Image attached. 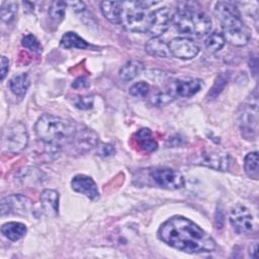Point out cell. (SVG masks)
I'll return each mask as SVG.
<instances>
[{"label": "cell", "mask_w": 259, "mask_h": 259, "mask_svg": "<svg viewBox=\"0 0 259 259\" xmlns=\"http://www.w3.org/2000/svg\"><path fill=\"white\" fill-rule=\"evenodd\" d=\"M230 223L234 231L238 234H246L253 228V219L249 209L244 205L238 204L232 208Z\"/></svg>", "instance_id": "5bb4252c"}, {"label": "cell", "mask_w": 259, "mask_h": 259, "mask_svg": "<svg viewBox=\"0 0 259 259\" xmlns=\"http://www.w3.org/2000/svg\"><path fill=\"white\" fill-rule=\"evenodd\" d=\"M248 254L251 258H257V243L256 242H254L253 244L250 245Z\"/></svg>", "instance_id": "f35d334b"}, {"label": "cell", "mask_w": 259, "mask_h": 259, "mask_svg": "<svg viewBox=\"0 0 259 259\" xmlns=\"http://www.w3.org/2000/svg\"><path fill=\"white\" fill-rule=\"evenodd\" d=\"M203 87L200 79L178 78L171 79L166 84V90L174 97H191L198 93Z\"/></svg>", "instance_id": "9c48e42d"}, {"label": "cell", "mask_w": 259, "mask_h": 259, "mask_svg": "<svg viewBox=\"0 0 259 259\" xmlns=\"http://www.w3.org/2000/svg\"><path fill=\"white\" fill-rule=\"evenodd\" d=\"M175 98L166 90H155L150 95V102L156 106H163L171 103Z\"/></svg>", "instance_id": "83f0119b"}, {"label": "cell", "mask_w": 259, "mask_h": 259, "mask_svg": "<svg viewBox=\"0 0 259 259\" xmlns=\"http://www.w3.org/2000/svg\"><path fill=\"white\" fill-rule=\"evenodd\" d=\"M158 238L168 246L185 253H208L215 241L199 226L187 218L174 215L165 221L158 230Z\"/></svg>", "instance_id": "6da1fadb"}, {"label": "cell", "mask_w": 259, "mask_h": 259, "mask_svg": "<svg viewBox=\"0 0 259 259\" xmlns=\"http://www.w3.org/2000/svg\"><path fill=\"white\" fill-rule=\"evenodd\" d=\"M17 3L15 1H4L1 4L0 16L2 21L10 22L14 19L17 12Z\"/></svg>", "instance_id": "f1b7e54d"}, {"label": "cell", "mask_w": 259, "mask_h": 259, "mask_svg": "<svg viewBox=\"0 0 259 259\" xmlns=\"http://www.w3.org/2000/svg\"><path fill=\"white\" fill-rule=\"evenodd\" d=\"M193 164L205 166L218 171H227L230 168L231 159L227 153L220 151L205 150L196 155Z\"/></svg>", "instance_id": "30bf717a"}, {"label": "cell", "mask_w": 259, "mask_h": 259, "mask_svg": "<svg viewBox=\"0 0 259 259\" xmlns=\"http://www.w3.org/2000/svg\"><path fill=\"white\" fill-rule=\"evenodd\" d=\"M28 143V134L22 122H14L2 131L1 150L3 153L17 154L25 149Z\"/></svg>", "instance_id": "8992f818"}, {"label": "cell", "mask_w": 259, "mask_h": 259, "mask_svg": "<svg viewBox=\"0 0 259 259\" xmlns=\"http://www.w3.org/2000/svg\"><path fill=\"white\" fill-rule=\"evenodd\" d=\"M214 14L221 22L222 34L226 41L235 47H244L249 42L251 32L242 20L241 13L235 4L220 1L214 6Z\"/></svg>", "instance_id": "7a4b0ae2"}, {"label": "cell", "mask_w": 259, "mask_h": 259, "mask_svg": "<svg viewBox=\"0 0 259 259\" xmlns=\"http://www.w3.org/2000/svg\"><path fill=\"white\" fill-rule=\"evenodd\" d=\"M173 11L168 7L156 9L152 12L151 25L148 32L156 37L163 34L173 22Z\"/></svg>", "instance_id": "9a60e30c"}, {"label": "cell", "mask_w": 259, "mask_h": 259, "mask_svg": "<svg viewBox=\"0 0 259 259\" xmlns=\"http://www.w3.org/2000/svg\"><path fill=\"white\" fill-rule=\"evenodd\" d=\"M40 204L44 212L51 218L59 212V193L54 189H45L40 194Z\"/></svg>", "instance_id": "e0dca14e"}, {"label": "cell", "mask_w": 259, "mask_h": 259, "mask_svg": "<svg viewBox=\"0 0 259 259\" xmlns=\"http://www.w3.org/2000/svg\"><path fill=\"white\" fill-rule=\"evenodd\" d=\"M0 69H1V80H4L5 76L8 73L9 70V61L5 56L1 57V63H0Z\"/></svg>", "instance_id": "d590c367"}, {"label": "cell", "mask_w": 259, "mask_h": 259, "mask_svg": "<svg viewBox=\"0 0 259 259\" xmlns=\"http://www.w3.org/2000/svg\"><path fill=\"white\" fill-rule=\"evenodd\" d=\"M149 176L154 184L168 190L180 189L184 186L183 175L174 169L167 167H156L149 171Z\"/></svg>", "instance_id": "ba28073f"}, {"label": "cell", "mask_w": 259, "mask_h": 259, "mask_svg": "<svg viewBox=\"0 0 259 259\" xmlns=\"http://www.w3.org/2000/svg\"><path fill=\"white\" fill-rule=\"evenodd\" d=\"M70 141L73 150L78 154H83L98 146V135L91 128H83L77 131Z\"/></svg>", "instance_id": "4fadbf2b"}, {"label": "cell", "mask_w": 259, "mask_h": 259, "mask_svg": "<svg viewBox=\"0 0 259 259\" xmlns=\"http://www.w3.org/2000/svg\"><path fill=\"white\" fill-rule=\"evenodd\" d=\"M37 138L45 144L59 145L60 142L70 141L77 133L76 125L69 119L45 113L34 126Z\"/></svg>", "instance_id": "3957f363"}, {"label": "cell", "mask_w": 259, "mask_h": 259, "mask_svg": "<svg viewBox=\"0 0 259 259\" xmlns=\"http://www.w3.org/2000/svg\"><path fill=\"white\" fill-rule=\"evenodd\" d=\"M157 3L154 1L121 2L120 24L132 32H148L152 18L149 8Z\"/></svg>", "instance_id": "277c9868"}, {"label": "cell", "mask_w": 259, "mask_h": 259, "mask_svg": "<svg viewBox=\"0 0 259 259\" xmlns=\"http://www.w3.org/2000/svg\"><path fill=\"white\" fill-rule=\"evenodd\" d=\"M97 148V154L102 157H108L114 153V147L110 144H100Z\"/></svg>", "instance_id": "e575fe53"}, {"label": "cell", "mask_w": 259, "mask_h": 259, "mask_svg": "<svg viewBox=\"0 0 259 259\" xmlns=\"http://www.w3.org/2000/svg\"><path fill=\"white\" fill-rule=\"evenodd\" d=\"M172 23L178 32L198 36L207 34L211 29V21L205 13L187 6L174 13Z\"/></svg>", "instance_id": "5b68a950"}, {"label": "cell", "mask_w": 259, "mask_h": 259, "mask_svg": "<svg viewBox=\"0 0 259 259\" xmlns=\"http://www.w3.org/2000/svg\"><path fill=\"white\" fill-rule=\"evenodd\" d=\"M145 50L149 55L153 57L168 58L171 56L169 46L163 39L156 36H153L146 42Z\"/></svg>", "instance_id": "d6986e66"}, {"label": "cell", "mask_w": 259, "mask_h": 259, "mask_svg": "<svg viewBox=\"0 0 259 259\" xmlns=\"http://www.w3.org/2000/svg\"><path fill=\"white\" fill-rule=\"evenodd\" d=\"M168 46L171 55L181 60L193 59L199 53L197 44L188 37H175Z\"/></svg>", "instance_id": "7c38bea8"}, {"label": "cell", "mask_w": 259, "mask_h": 259, "mask_svg": "<svg viewBox=\"0 0 259 259\" xmlns=\"http://www.w3.org/2000/svg\"><path fill=\"white\" fill-rule=\"evenodd\" d=\"M60 45L64 49L87 50L91 47L86 40H84L74 31H67L65 34H63L60 40Z\"/></svg>", "instance_id": "7402d4cb"}, {"label": "cell", "mask_w": 259, "mask_h": 259, "mask_svg": "<svg viewBox=\"0 0 259 259\" xmlns=\"http://www.w3.org/2000/svg\"><path fill=\"white\" fill-rule=\"evenodd\" d=\"M30 85V79L27 73H22L13 76L9 81V88L13 94L23 96Z\"/></svg>", "instance_id": "cb8c5ba5"}, {"label": "cell", "mask_w": 259, "mask_h": 259, "mask_svg": "<svg viewBox=\"0 0 259 259\" xmlns=\"http://www.w3.org/2000/svg\"><path fill=\"white\" fill-rule=\"evenodd\" d=\"M26 226L19 222H9L1 227V233L2 235L11 240V241H17L21 239L26 234Z\"/></svg>", "instance_id": "ffe728a7"}, {"label": "cell", "mask_w": 259, "mask_h": 259, "mask_svg": "<svg viewBox=\"0 0 259 259\" xmlns=\"http://www.w3.org/2000/svg\"><path fill=\"white\" fill-rule=\"evenodd\" d=\"M136 140L140 147L146 152H154L158 149V144L156 140L152 137V132L149 128H141L136 134Z\"/></svg>", "instance_id": "d4e9b609"}, {"label": "cell", "mask_w": 259, "mask_h": 259, "mask_svg": "<svg viewBox=\"0 0 259 259\" xmlns=\"http://www.w3.org/2000/svg\"><path fill=\"white\" fill-rule=\"evenodd\" d=\"M75 12H82L85 10V4L82 1H74L69 3Z\"/></svg>", "instance_id": "74e56055"}, {"label": "cell", "mask_w": 259, "mask_h": 259, "mask_svg": "<svg viewBox=\"0 0 259 259\" xmlns=\"http://www.w3.org/2000/svg\"><path fill=\"white\" fill-rule=\"evenodd\" d=\"M229 81V74L228 73H221L214 80V83L210 90L208 91L206 97L207 99H213L215 98L226 87Z\"/></svg>", "instance_id": "f546056e"}, {"label": "cell", "mask_w": 259, "mask_h": 259, "mask_svg": "<svg viewBox=\"0 0 259 259\" xmlns=\"http://www.w3.org/2000/svg\"><path fill=\"white\" fill-rule=\"evenodd\" d=\"M93 101H94V99H93V96H91V95H84V96L78 95L73 98L74 106L79 109H82V110H87V109L92 108Z\"/></svg>", "instance_id": "836d02e7"}, {"label": "cell", "mask_w": 259, "mask_h": 259, "mask_svg": "<svg viewBox=\"0 0 259 259\" xmlns=\"http://www.w3.org/2000/svg\"><path fill=\"white\" fill-rule=\"evenodd\" d=\"M71 186L73 190L84 194L89 199H97L99 197V191L95 181L87 175L78 174L73 177L71 180Z\"/></svg>", "instance_id": "2e32d148"}, {"label": "cell", "mask_w": 259, "mask_h": 259, "mask_svg": "<svg viewBox=\"0 0 259 259\" xmlns=\"http://www.w3.org/2000/svg\"><path fill=\"white\" fill-rule=\"evenodd\" d=\"M239 125L242 136L249 140L254 141L258 133V99L257 94L251 96V100L242 105L239 111Z\"/></svg>", "instance_id": "52a82bcc"}, {"label": "cell", "mask_w": 259, "mask_h": 259, "mask_svg": "<svg viewBox=\"0 0 259 259\" xmlns=\"http://www.w3.org/2000/svg\"><path fill=\"white\" fill-rule=\"evenodd\" d=\"M225 44H226V40L224 38V35L222 34V32H218V31H213L209 33L204 40V46L206 50L211 53L221 51L225 46Z\"/></svg>", "instance_id": "4316f807"}, {"label": "cell", "mask_w": 259, "mask_h": 259, "mask_svg": "<svg viewBox=\"0 0 259 259\" xmlns=\"http://www.w3.org/2000/svg\"><path fill=\"white\" fill-rule=\"evenodd\" d=\"M18 180L22 185L33 186L35 184L41 183L42 178H45V174L33 167H25L18 174Z\"/></svg>", "instance_id": "44dd1931"}, {"label": "cell", "mask_w": 259, "mask_h": 259, "mask_svg": "<svg viewBox=\"0 0 259 259\" xmlns=\"http://www.w3.org/2000/svg\"><path fill=\"white\" fill-rule=\"evenodd\" d=\"M244 169L249 177L253 179H258V153L256 151L247 154L244 160Z\"/></svg>", "instance_id": "484cf974"}, {"label": "cell", "mask_w": 259, "mask_h": 259, "mask_svg": "<svg viewBox=\"0 0 259 259\" xmlns=\"http://www.w3.org/2000/svg\"><path fill=\"white\" fill-rule=\"evenodd\" d=\"M144 69V64L140 61H130L125 63L118 72V77L123 82H128L135 79Z\"/></svg>", "instance_id": "603a6c76"}, {"label": "cell", "mask_w": 259, "mask_h": 259, "mask_svg": "<svg viewBox=\"0 0 259 259\" xmlns=\"http://www.w3.org/2000/svg\"><path fill=\"white\" fill-rule=\"evenodd\" d=\"M150 91H151L150 85L144 81L136 82L130 87V90H128L130 94L135 97H146L149 95Z\"/></svg>", "instance_id": "1f68e13d"}, {"label": "cell", "mask_w": 259, "mask_h": 259, "mask_svg": "<svg viewBox=\"0 0 259 259\" xmlns=\"http://www.w3.org/2000/svg\"><path fill=\"white\" fill-rule=\"evenodd\" d=\"M21 45L25 49H27V50H29V51H31L33 53H40L41 52L40 44L38 42L36 37L34 35L30 34V33H28V34H26V35H24L22 37Z\"/></svg>", "instance_id": "d6a6232c"}, {"label": "cell", "mask_w": 259, "mask_h": 259, "mask_svg": "<svg viewBox=\"0 0 259 259\" xmlns=\"http://www.w3.org/2000/svg\"><path fill=\"white\" fill-rule=\"evenodd\" d=\"M66 7H67L66 2L54 1L49 8V14H50L51 18L56 22L62 21L65 16V13H66Z\"/></svg>", "instance_id": "4dcf8cb0"}, {"label": "cell", "mask_w": 259, "mask_h": 259, "mask_svg": "<svg viewBox=\"0 0 259 259\" xmlns=\"http://www.w3.org/2000/svg\"><path fill=\"white\" fill-rule=\"evenodd\" d=\"M32 209L31 200L22 194H12L1 199V214L27 215Z\"/></svg>", "instance_id": "8fae6325"}, {"label": "cell", "mask_w": 259, "mask_h": 259, "mask_svg": "<svg viewBox=\"0 0 259 259\" xmlns=\"http://www.w3.org/2000/svg\"><path fill=\"white\" fill-rule=\"evenodd\" d=\"M100 9L103 16L113 24H120L121 2L118 1H102Z\"/></svg>", "instance_id": "ac0fdd59"}, {"label": "cell", "mask_w": 259, "mask_h": 259, "mask_svg": "<svg viewBox=\"0 0 259 259\" xmlns=\"http://www.w3.org/2000/svg\"><path fill=\"white\" fill-rule=\"evenodd\" d=\"M89 86V82L85 77H79L77 78L73 83H72V87L79 89V88H86Z\"/></svg>", "instance_id": "8d00e7d4"}]
</instances>
